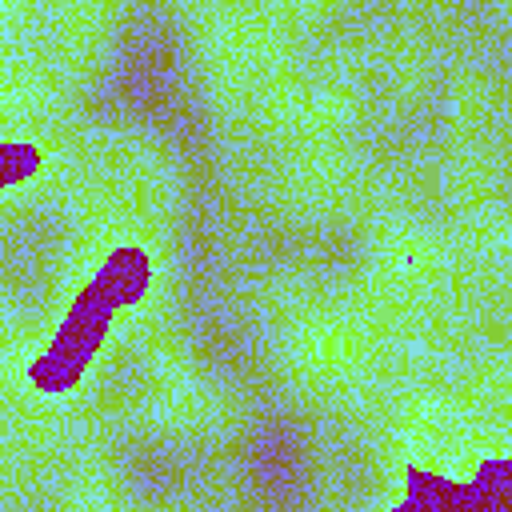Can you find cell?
I'll use <instances>...</instances> for the list:
<instances>
[{
    "label": "cell",
    "instance_id": "2",
    "mask_svg": "<svg viewBox=\"0 0 512 512\" xmlns=\"http://www.w3.org/2000/svg\"><path fill=\"white\" fill-rule=\"evenodd\" d=\"M40 168V148L32 140L20 136H4L0 148V172H4V192H16L24 180H32V172Z\"/></svg>",
    "mask_w": 512,
    "mask_h": 512
},
{
    "label": "cell",
    "instance_id": "1",
    "mask_svg": "<svg viewBox=\"0 0 512 512\" xmlns=\"http://www.w3.org/2000/svg\"><path fill=\"white\" fill-rule=\"evenodd\" d=\"M124 312L96 280L84 284V292L72 300L64 324L56 328V336L44 344V352L28 364V384L36 392H48V396H60V392H72L76 380L88 372L96 348L104 344L108 328H112V316Z\"/></svg>",
    "mask_w": 512,
    "mask_h": 512
}]
</instances>
